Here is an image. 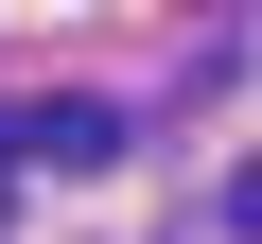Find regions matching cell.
Wrapping results in <instances>:
<instances>
[{
	"mask_svg": "<svg viewBox=\"0 0 262 244\" xmlns=\"http://www.w3.org/2000/svg\"><path fill=\"white\" fill-rule=\"evenodd\" d=\"M0 157H18V105H0Z\"/></svg>",
	"mask_w": 262,
	"mask_h": 244,
	"instance_id": "3",
	"label": "cell"
},
{
	"mask_svg": "<svg viewBox=\"0 0 262 244\" xmlns=\"http://www.w3.org/2000/svg\"><path fill=\"white\" fill-rule=\"evenodd\" d=\"M18 157H35V175H105V157H122V105H88V87L18 105Z\"/></svg>",
	"mask_w": 262,
	"mask_h": 244,
	"instance_id": "1",
	"label": "cell"
},
{
	"mask_svg": "<svg viewBox=\"0 0 262 244\" xmlns=\"http://www.w3.org/2000/svg\"><path fill=\"white\" fill-rule=\"evenodd\" d=\"M227 227H245V244H262V157H245V175H227Z\"/></svg>",
	"mask_w": 262,
	"mask_h": 244,
	"instance_id": "2",
	"label": "cell"
}]
</instances>
